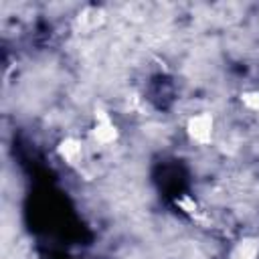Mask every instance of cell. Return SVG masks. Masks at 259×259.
<instances>
[{
  "instance_id": "277c9868",
  "label": "cell",
  "mask_w": 259,
  "mask_h": 259,
  "mask_svg": "<svg viewBox=\"0 0 259 259\" xmlns=\"http://www.w3.org/2000/svg\"><path fill=\"white\" fill-rule=\"evenodd\" d=\"M259 257V237L247 235L233 243L227 259H257Z\"/></svg>"
},
{
  "instance_id": "7a4b0ae2",
  "label": "cell",
  "mask_w": 259,
  "mask_h": 259,
  "mask_svg": "<svg viewBox=\"0 0 259 259\" xmlns=\"http://www.w3.org/2000/svg\"><path fill=\"white\" fill-rule=\"evenodd\" d=\"M89 140L95 146H101V148L113 146L119 140V125L113 121L111 113L101 105H95V109H93V121H91V127H89Z\"/></svg>"
},
{
  "instance_id": "3957f363",
  "label": "cell",
  "mask_w": 259,
  "mask_h": 259,
  "mask_svg": "<svg viewBox=\"0 0 259 259\" xmlns=\"http://www.w3.org/2000/svg\"><path fill=\"white\" fill-rule=\"evenodd\" d=\"M55 154L57 158L67 166V168H81L85 158H87V146H85V140L81 136H75V134H67L63 136L57 146H55Z\"/></svg>"
},
{
  "instance_id": "6da1fadb",
  "label": "cell",
  "mask_w": 259,
  "mask_h": 259,
  "mask_svg": "<svg viewBox=\"0 0 259 259\" xmlns=\"http://www.w3.org/2000/svg\"><path fill=\"white\" fill-rule=\"evenodd\" d=\"M184 134L194 146H210L217 134V119L210 111L190 113L184 121Z\"/></svg>"
},
{
  "instance_id": "5b68a950",
  "label": "cell",
  "mask_w": 259,
  "mask_h": 259,
  "mask_svg": "<svg viewBox=\"0 0 259 259\" xmlns=\"http://www.w3.org/2000/svg\"><path fill=\"white\" fill-rule=\"evenodd\" d=\"M239 101H241V105L247 111L259 113V89H245V91H241Z\"/></svg>"
}]
</instances>
